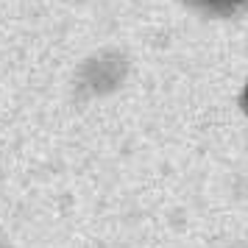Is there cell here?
<instances>
[{
    "label": "cell",
    "mask_w": 248,
    "mask_h": 248,
    "mask_svg": "<svg viewBox=\"0 0 248 248\" xmlns=\"http://www.w3.org/2000/svg\"><path fill=\"white\" fill-rule=\"evenodd\" d=\"M206 6H217V9H229V6H237V3H243V0H201Z\"/></svg>",
    "instance_id": "obj_1"
},
{
    "label": "cell",
    "mask_w": 248,
    "mask_h": 248,
    "mask_svg": "<svg viewBox=\"0 0 248 248\" xmlns=\"http://www.w3.org/2000/svg\"><path fill=\"white\" fill-rule=\"evenodd\" d=\"M243 106H246V112H248V87H246V95H243Z\"/></svg>",
    "instance_id": "obj_2"
}]
</instances>
